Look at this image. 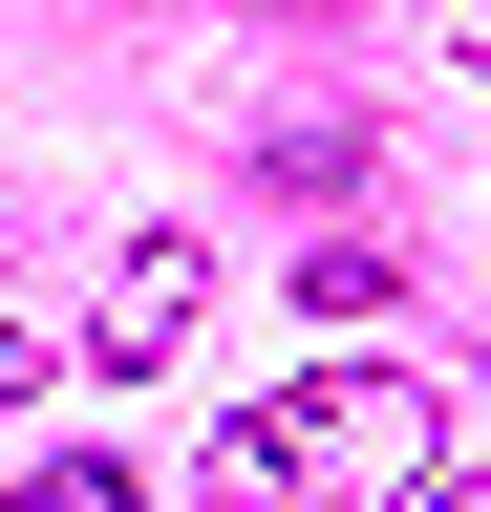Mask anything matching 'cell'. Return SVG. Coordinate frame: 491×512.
Here are the masks:
<instances>
[{
	"mask_svg": "<svg viewBox=\"0 0 491 512\" xmlns=\"http://www.w3.org/2000/svg\"><path fill=\"white\" fill-rule=\"evenodd\" d=\"M427 470H449V406L406 363H299L193 448V512H427Z\"/></svg>",
	"mask_w": 491,
	"mask_h": 512,
	"instance_id": "1",
	"label": "cell"
},
{
	"mask_svg": "<svg viewBox=\"0 0 491 512\" xmlns=\"http://www.w3.org/2000/svg\"><path fill=\"white\" fill-rule=\"evenodd\" d=\"M193 320H214V256H193V235H150L129 278L86 299V342H107V363H171V342H193Z\"/></svg>",
	"mask_w": 491,
	"mask_h": 512,
	"instance_id": "2",
	"label": "cell"
},
{
	"mask_svg": "<svg viewBox=\"0 0 491 512\" xmlns=\"http://www.w3.org/2000/svg\"><path fill=\"white\" fill-rule=\"evenodd\" d=\"M22 512H150V470H107V448H65V470H43Z\"/></svg>",
	"mask_w": 491,
	"mask_h": 512,
	"instance_id": "3",
	"label": "cell"
},
{
	"mask_svg": "<svg viewBox=\"0 0 491 512\" xmlns=\"http://www.w3.org/2000/svg\"><path fill=\"white\" fill-rule=\"evenodd\" d=\"M43 384H65V342H43V320H0V406H43Z\"/></svg>",
	"mask_w": 491,
	"mask_h": 512,
	"instance_id": "4",
	"label": "cell"
},
{
	"mask_svg": "<svg viewBox=\"0 0 491 512\" xmlns=\"http://www.w3.org/2000/svg\"><path fill=\"white\" fill-rule=\"evenodd\" d=\"M427 512H491V448H449V470H427Z\"/></svg>",
	"mask_w": 491,
	"mask_h": 512,
	"instance_id": "5",
	"label": "cell"
}]
</instances>
